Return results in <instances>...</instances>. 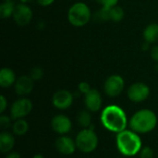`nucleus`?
<instances>
[{
  "instance_id": "nucleus-30",
  "label": "nucleus",
  "mask_w": 158,
  "mask_h": 158,
  "mask_svg": "<svg viewBox=\"0 0 158 158\" xmlns=\"http://www.w3.org/2000/svg\"><path fill=\"white\" fill-rule=\"evenodd\" d=\"M36 1L42 6H48L55 2V0H36Z\"/></svg>"
},
{
  "instance_id": "nucleus-35",
  "label": "nucleus",
  "mask_w": 158,
  "mask_h": 158,
  "mask_svg": "<svg viewBox=\"0 0 158 158\" xmlns=\"http://www.w3.org/2000/svg\"><path fill=\"white\" fill-rule=\"evenodd\" d=\"M33 158H44V156H42V155H40V154H37V155H35Z\"/></svg>"
},
{
  "instance_id": "nucleus-27",
  "label": "nucleus",
  "mask_w": 158,
  "mask_h": 158,
  "mask_svg": "<svg viewBox=\"0 0 158 158\" xmlns=\"http://www.w3.org/2000/svg\"><path fill=\"white\" fill-rule=\"evenodd\" d=\"M0 126H1V128L4 129V130H6V129L9 128L10 126H12L10 118H8L7 116L2 115V116L0 117Z\"/></svg>"
},
{
  "instance_id": "nucleus-29",
  "label": "nucleus",
  "mask_w": 158,
  "mask_h": 158,
  "mask_svg": "<svg viewBox=\"0 0 158 158\" xmlns=\"http://www.w3.org/2000/svg\"><path fill=\"white\" fill-rule=\"evenodd\" d=\"M151 57L154 61L158 62V45H154L151 48Z\"/></svg>"
},
{
  "instance_id": "nucleus-3",
  "label": "nucleus",
  "mask_w": 158,
  "mask_h": 158,
  "mask_svg": "<svg viewBox=\"0 0 158 158\" xmlns=\"http://www.w3.org/2000/svg\"><path fill=\"white\" fill-rule=\"evenodd\" d=\"M130 127L136 133H148L157 125V117L150 109L137 111L130 119Z\"/></svg>"
},
{
  "instance_id": "nucleus-17",
  "label": "nucleus",
  "mask_w": 158,
  "mask_h": 158,
  "mask_svg": "<svg viewBox=\"0 0 158 158\" xmlns=\"http://www.w3.org/2000/svg\"><path fill=\"white\" fill-rule=\"evenodd\" d=\"M144 41L149 44L158 42V23H151L147 25L143 31Z\"/></svg>"
},
{
  "instance_id": "nucleus-9",
  "label": "nucleus",
  "mask_w": 158,
  "mask_h": 158,
  "mask_svg": "<svg viewBox=\"0 0 158 158\" xmlns=\"http://www.w3.org/2000/svg\"><path fill=\"white\" fill-rule=\"evenodd\" d=\"M32 16V10L28 5L24 3H19L16 5L12 18L17 25L26 26L31 21Z\"/></svg>"
},
{
  "instance_id": "nucleus-5",
  "label": "nucleus",
  "mask_w": 158,
  "mask_h": 158,
  "mask_svg": "<svg viewBox=\"0 0 158 158\" xmlns=\"http://www.w3.org/2000/svg\"><path fill=\"white\" fill-rule=\"evenodd\" d=\"M77 148L85 154L94 152L98 145V137L93 129L81 130L75 138Z\"/></svg>"
},
{
  "instance_id": "nucleus-6",
  "label": "nucleus",
  "mask_w": 158,
  "mask_h": 158,
  "mask_svg": "<svg viewBox=\"0 0 158 158\" xmlns=\"http://www.w3.org/2000/svg\"><path fill=\"white\" fill-rule=\"evenodd\" d=\"M125 88V81L119 75L114 74L109 76L104 84V90L106 95L109 97L118 96Z\"/></svg>"
},
{
  "instance_id": "nucleus-4",
  "label": "nucleus",
  "mask_w": 158,
  "mask_h": 158,
  "mask_svg": "<svg viewBox=\"0 0 158 158\" xmlns=\"http://www.w3.org/2000/svg\"><path fill=\"white\" fill-rule=\"evenodd\" d=\"M93 14L90 7L82 2L73 4L68 11V19L69 23L75 27H82L86 25L92 19Z\"/></svg>"
},
{
  "instance_id": "nucleus-21",
  "label": "nucleus",
  "mask_w": 158,
  "mask_h": 158,
  "mask_svg": "<svg viewBox=\"0 0 158 158\" xmlns=\"http://www.w3.org/2000/svg\"><path fill=\"white\" fill-rule=\"evenodd\" d=\"M78 122H79V125L84 129L91 128L92 117H91V114L89 113V111L83 110V111L80 112L78 115Z\"/></svg>"
},
{
  "instance_id": "nucleus-18",
  "label": "nucleus",
  "mask_w": 158,
  "mask_h": 158,
  "mask_svg": "<svg viewBox=\"0 0 158 158\" xmlns=\"http://www.w3.org/2000/svg\"><path fill=\"white\" fill-rule=\"evenodd\" d=\"M16 5L14 0H4L0 5V17L7 19L13 16Z\"/></svg>"
},
{
  "instance_id": "nucleus-19",
  "label": "nucleus",
  "mask_w": 158,
  "mask_h": 158,
  "mask_svg": "<svg viewBox=\"0 0 158 158\" xmlns=\"http://www.w3.org/2000/svg\"><path fill=\"white\" fill-rule=\"evenodd\" d=\"M11 127H12V132L18 136L24 135L29 130V124L23 118L16 119Z\"/></svg>"
},
{
  "instance_id": "nucleus-12",
  "label": "nucleus",
  "mask_w": 158,
  "mask_h": 158,
  "mask_svg": "<svg viewBox=\"0 0 158 158\" xmlns=\"http://www.w3.org/2000/svg\"><path fill=\"white\" fill-rule=\"evenodd\" d=\"M51 126L55 132L60 135H65L71 131L72 123H71V120L67 116L56 115L52 118Z\"/></svg>"
},
{
  "instance_id": "nucleus-2",
  "label": "nucleus",
  "mask_w": 158,
  "mask_h": 158,
  "mask_svg": "<svg viewBox=\"0 0 158 158\" xmlns=\"http://www.w3.org/2000/svg\"><path fill=\"white\" fill-rule=\"evenodd\" d=\"M116 143L118 151L125 156H133L142 150V140L139 135L133 131L125 130L118 133Z\"/></svg>"
},
{
  "instance_id": "nucleus-34",
  "label": "nucleus",
  "mask_w": 158,
  "mask_h": 158,
  "mask_svg": "<svg viewBox=\"0 0 158 158\" xmlns=\"http://www.w3.org/2000/svg\"><path fill=\"white\" fill-rule=\"evenodd\" d=\"M19 1H20V3L27 4V3H30V2H31V1H33V0H19Z\"/></svg>"
},
{
  "instance_id": "nucleus-1",
  "label": "nucleus",
  "mask_w": 158,
  "mask_h": 158,
  "mask_svg": "<svg viewBox=\"0 0 158 158\" xmlns=\"http://www.w3.org/2000/svg\"><path fill=\"white\" fill-rule=\"evenodd\" d=\"M101 122L109 131L119 133L126 130L128 118L125 111L120 106L110 105L103 109L101 114Z\"/></svg>"
},
{
  "instance_id": "nucleus-24",
  "label": "nucleus",
  "mask_w": 158,
  "mask_h": 158,
  "mask_svg": "<svg viewBox=\"0 0 158 158\" xmlns=\"http://www.w3.org/2000/svg\"><path fill=\"white\" fill-rule=\"evenodd\" d=\"M140 158H154V151L148 146L142 148L140 151Z\"/></svg>"
},
{
  "instance_id": "nucleus-31",
  "label": "nucleus",
  "mask_w": 158,
  "mask_h": 158,
  "mask_svg": "<svg viewBox=\"0 0 158 158\" xmlns=\"http://www.w3.org/2000/svg\"><path fill=\"white\" fill-rule=\"evenodd\" d=\"M6 158H20V155L19 153H16V152H10L7 154Z\"/></svg>"
},
{
  "instance_id": "nucleus-7",
  "label": "nucleus",
  "mask_w": 158,
  "mask_h": 158,
  "mask_svg": "<svg viewBox=\"0 0 158 158\" xmlns=\"http://www.w3.org/2000/svg\"><path fill=\"white\" fill-rule=\"evenodd\" d=\"M32 109V103L28 98H19L16 100L10 107V116L13 119L23 118L28 116Z\"/></svg>"
},
{
  "instance_id": "nucleus-10",
  "label": "nucleus",
  "mask_w": 158,
  "mask_h": 158,
  "mask_svg": "<svg viewBox=\"0 0 158 158\" xmlns=\"http://www.w3.org/2000/svg\"><path fill=\"white\" fill-rule=\"evenodd\" d=\"M73 99H74V96L69 91L59 90L54 94L52 102L55 107H56L57 109L64 110L71 106L73 103Z\"/></svg>"
},
{
  "instance_id": "nucleus-11",
  "label": "nucleus",
  "mask_w": 158,
  "mask_h": 158,
  "mask_svg": "<svg viewBox=\"0 0 158 158\" xmlns=\"http://www.w3.org/2000/svg\"><path fill=\"white\" fill-rule=\"evenodd\" d=\"M84 95V104L89 111L97 112L101 109L103 105V98L101 94L96 89H91V91Z\"/></svg>"
},
{
  "instance_id": "nucleus-26",
  "label": "nucleus",
  "mask_w": 158,
  "mask_h": 158,
  "mask_svg": "<svg viewBox=\"0 0 158 158\" xmlns=\"http://www.w3.org/2000/svg\"><path fill=\"white\" fill-rule=\"evenodd\" d=\"M91 89H92V88H91L90 84H89L88 82H86V81H81V82H80L79 85H78V91H79L80 94H86L88 92L91 91Z\"/></svg>"
},
{
  "instance_id": "nucleus-15",
  "label": "nucleus",
  "mask_w": 158,
  "mask_h": 158,
  "mask_svg": "<svg viewBox=\"0 0 158 158\" xmlns=\"http://www.w3.org/2000/svg\"><path fill=\"white\" fill-rule=\"evenodd\" d=\"M17 79L15 72L9 68H3L0 70V86L3 88H8L15 84Z\"/></svg>"
},
{
  "instance_id": "nucleus-32",
  "label": "nucleus",
  "mask_w": 158,
  "mask_h": 158,
  "mask_svg": "<svg viewBox=\"0 0 158 158\" xmlns=\"http://www.w3.org/2000/svg\"><path fill=\"white\" fill-rule=\"evenodd\" d=\"M142 49H143V51H148V50L150 49V44L147 43V42H144L143 44L142 45Z\"/></svg>"
},
{
  "instance_id": "nucleus-22",
  "label": "nucleus",
  "mask_w": 158,
  "mask_h": 158,
  "mask_svg": "<svg viewBox=\"0 0 158 158\" xmlns=\"http://www.w3.org/2000/svg\"><path fill=\"white\" fill-rule=\"evenodd\" d=\"M125 11L119 6H115L110 8V20L115 22H119L124 19Z\"/></svg>"
},
{
  "instance_id": "nucleus-28",
  "label": "nucleus",
  "mask_w": 158,
  "mask_h": 158,
  "mask_svg": "<svg viewBox=\"0 0 158 158\" xmlns=\"http://www.w3.org/2000/svg\"><path fill=\"white\" fill-rule=\"evenodd\" d=\"M7 107V101L4 95L0 96V113H4Z\"/></svg>"
},
{
  "instance_id": "nucleus-33",
  "label": "nucleus",
  "mask_w": 158,
  "mask_h": 158,
  "mask_svg": "<svg viewBox=\"0 0 158 158\" xmlns=\"http://www.w3.org/2000/svg\"><path fill=\"white\" fill-rule=\"evenodd\" d=\"M44 26H45V25H44V21H40V22L37 24V28H38V29H40V30H43V29L44 28Z\"/></svg>"
},
{
  "instance_id": "nucleus-14",
  "label": "nucleus",
  "mask_w": 158,
  "mask_h": 158,
  "mask_svg": "<svg viewBox=\"0 0 158 158\" xmlns=\"http://www.w3.org/2000/svg\"><path fill=\"white\" fill-rule=\"evenodd\" d=\"M56 147L60 154L65 156L72 155L77 148L75 141H73L70 137H68L66 135H62L56 139Z\"/></svg>"
},
{
  "instance_id": "nucleus-13",
  "label": "nucleus",
  "mask_w": 158,
  "mask_h": 158,
  "mask_svg": "<svg viewBox=\"0 0 158 158\" xmlns=\"http://www.w3.org/2000/svg\"><path fill=\"white\" fill-rule=\"evenodd\" d=\"M33 80L29 75H23L17 79L14 89L18 95L24 96L31 93L33 89Z\"/></svg>"
},
{
  "instance_id": "nucleus-23",
  "label": "nucleus",
  "mask_w": 158,
  "mask_h": 158,
  "mask_svg": "<svg viewBox=\"0 0 158 158\" xmlns=\"http://www.w3.org/2000/svg\"><path fill=\"white\" fill-rule=\"evenodd\" d=\"M29 76L33 80V81H40L43 77H44V70L41 67H33L31 71Z\"/></svg>"
},
{
  "instance_id": "nucleus-16",
  "label": "nucleus",
  "mask_w": 158,
  "mask_h": 158,
  "mask_svg": "<svg viewBox=\"0 0 158 158\" xmlns=\"http://www.w3.org/2000/svg\"><path fill=\"white\" fill-rule=\"evenodd\" d=\"M15 145V138L12 133L3 131L0 133V151L3 154L9 153Z\"/></svg>"
},
{
  "instance_id": "nucleus-8",
  "label": "nucleus",
  "mask_w": 158,
  "mask_h": 158,
  "mask_svg": "<svg viewBox=\"0 0 158 158\" xmlns=\"http://www.w3.org/2000/svg\"><path fill=\"white\" fill-rule=\"evenodd\" d=\"M128 97L134 103H141L145 101L150 94V88L143 82H135L128 89Z\"/></svg>"
},
{
  "instance_id": "nucleus-20",
  "label": "nucleus",
  "mask_w": 158,
  "mask_h": 158,
  "mask_svg": "<svg viewBox=\"0 0 158 158\" xmlns=\"http://www.w3.org/2000/svg\"><path fill=\"white\" fill-rule=\"evenodd\" d=\"M92 19H94V21L98 23L110 20V8L102 6L93 15Z\"/></svg>"
},
{
  "instance_id": "nucleus-25",
  "label": "nucleus",
  "mask_w": 158,
  "mask_h": 158,
  "mask_svg": "<svg viewBox=\"0 0 158 158\" xmlns=\"http://www.w3.org/2000/svg\"><path fill=\"white\" fill-rule=\"evenodd\" d=\"M101 6H104V7H108V8H111L115 6L118 5V0H95Z\"/></svg>"
}]
</instances>
